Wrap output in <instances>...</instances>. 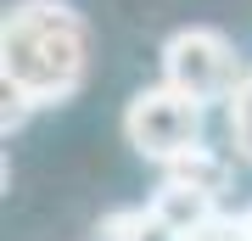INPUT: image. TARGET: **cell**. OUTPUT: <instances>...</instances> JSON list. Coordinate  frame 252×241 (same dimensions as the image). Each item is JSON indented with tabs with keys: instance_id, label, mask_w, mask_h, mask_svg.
Returning a JSON list of instances; mask_svg holds the SVG:
<instances>
[{
	"instance_id": "1",
	"label": "cell",
	"mask_w": 252,
	"mask_h": 241,
	"mask_svg": "<svg viewBox=\"0 0 252 241\" xmlns=\"http://www.w3.org/2000/svg\"><path fill=\"white\" fill-rule=\"evenodd\" d=\"M0 79L23 84L39 107H62L90 79V28L62 0H17L0 23Z\"/></svg>"
},
{
	"instance_id": "2",
	"label": "cell",
	"mask_w": 252,
	"mask_h": 241,
	"mask_svg": "<svg viewBox=\"0 0 252 241\" xmlns=\"http://www.w3.org/2000/svg\"><path fill=\"white\" fill-rule=\"evenodd\" d=\"M202 124H207V107L185 90H174L168 79L135 90L124 107V140L152 163H174L180 152H190L202 140Z\"/></svg>"
},
{
	"instance_id": "3",
	"label": "cell",
	"mask_w": 252,
	"mask_h": 241,
	"mask_svg": "<svg viewBox=\"0 0 252 241\" xmlns=\"http://www.w3.org/2000/svg\"><path fill=\"white\" fill-rule=\"evenodd\" d=\"M162 79L196 96L202 107H213V101H230V90L247 79V62L219 28H180L162 45Z\"/></svg>"
},
{
	"instance_id": "4",
	"label": "cell",
	"mask_w": 252,
	"mask_h": 241,
	"mask_svg": "<svg viewBox=\"0 0 252 241\" xmlns=\"http://www.w3.org/2000/svg\"><path fill=\"white\" fill-rule=\"evenodd\" d=\"M219 202H224V197H213V191H202V185H185V179H168V174H162V185H157V197H152V207L174 224V230H185V236L224 213Z\"/></svg>"
},
{
	"instance_id": "5",
	"label": "cell",
	"mask_w": 252,
	"mask_h": 241,
	"mask_svg": "<svg viewBox=\"0 0 252 241\" xmlns=\"http://www.w3.org/2000/svg\"><path fill=\"white\" fill-rule=\"evenodd\" d=\"M162 174L168 179H185V185H202V191H213V197H230L235 191V163L224 152H213V146H190V152H180L174 163H162Z\"/></svg>"
},
{
	"instance_id": "6",
	"label": "cell",
	"mask_w": 252,
	"mask_h": 241,
	"mask_svg": "<svg viewBox=\"0 0 252 241\" xmlns=\"http://www.w3.org/2000/svg\"><path fill=\"white\" fill-rule=\"evenodd\" d=\"M101 241H185V230H174V224L146 202V207H124V213H112L107 224H101Z\"/></svg>"
},
{
	"instance_id": "7",
	"label": "cell",
	"mask_w": 252,
	"mask_h": 241,
	"mask_svg": "<svg viewBox=\"0 0 252 241\" xmlns=\"http://www.w3.org/2000/svg\"><path fill=\"white\" fill-rule=\"evenodd\" d=\"M224 135H230L235 157L252 163V68H247V79L235 84L230 101H224Z\"/></svg>"
},
{
	"instance_id": "8",
	"label": "cell",
	"mask_w": 252,
	"mask_h": 241,
	"mask_svg": "<svg viewBox=\"0 0 252 241\" xmlns=\"http://www.w3.org/2000/svg\"><path fill=\"white\" fill-rule=\"evenodd\" d=\"M185 241H247V230H241V213H219V219H207L202 230H190Z\"/></svg>"
},
{
	"instance_id": "9",
	"label": "cell",
	"mask_w": 252,
	"mask_h": 241,
	"mask_svg": "<svg viewBox=\"0 0 252 241\" xmlns=\"http://www.w3.org/2000/svg\"><path fill=\"white\" fill-rule=\"evenodd\" d=\"M241 230H247V241H252V202L241 207Z\"/></svg>"
}]
</instances>
